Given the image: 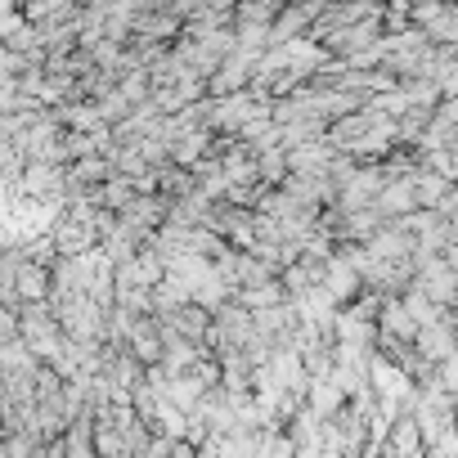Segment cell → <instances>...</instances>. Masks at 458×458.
I'll return each mask as SVG.
<instances>
[{"label": "cell", "mask_w": 458, "mask_h": 458, "mask_svg": "<svg viewBox=\"0 0 458 458\" xmlns=\"http://www.w3.org/2000/svg\"><path fill=\"white\" fill-rule=\"evenodd\" d=\"M14 297H23V301H46V297H50V266H37V261H28V252H23V266H19V275H14Z\"/></svg>", "instance_id": "1"}, {"label": "cell", "mask_w": 458, "mask_h": 458, "mask_svg": "<svg viewBox=\"0 0 458 458\" xmlns=\"http://www.w3.org/2000/svg\"><path fill=\"white\" fill-rule=\"evenodd\" d=\"M50 243H55L64 257H81V252L95 248V229L81 225V220H59V225H55V234H50Z\"/></svg>", "instance_id": "2"}, {"label": "cell", "mask_w": 458, "mask_h": 458, "mask_svg": "<svg viewBox=\"0 0 458 458\" xmlns=\"http://www.w3.org/2000/svg\"><path fill=\"white\" fill-rule=\"evenodd\" d=\"M166 458H198V445H189V440H171Z\"/></svg>", "instance_id": "3"}]
</instances>
